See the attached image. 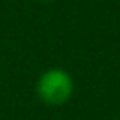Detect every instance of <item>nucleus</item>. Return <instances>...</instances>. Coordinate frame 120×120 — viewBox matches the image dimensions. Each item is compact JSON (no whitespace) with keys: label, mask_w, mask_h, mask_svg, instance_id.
<instances>
[{"label":"nucleus","mask_w":120,"mask_h":120,"mask_svg":"<svg viewBox=\"0 0 120 120\" xmlns=\"http://www.w3.org/2000/svg\"><path fill=\"white\" fill-rule=\"evenodd\" d=\"M35 94L46 106H64L74 94V79L65 69L49 67L39 74Z\"/></svg>","instance_id":"nucleus-1"},{"label":"nucleus","mask_w":120,"mask_h":120,"mask_svg":"<svg viewBox=\"0 0 120 120\" xmlns=\"http://www.w3.org/2000/svg\"><path fill=\"white\" fill-rule=\"evenodd\" d=\"M39 2H44V4H51V2H58V0H39Z\"/></svg>","instance_id":"nucleus-2"},{"label":"nucleus","mask_w":120,"mask_h":120,"mask_svg":"<svg viewBox=\"0 0 120 120\" xmlns=\"http://www.w3.org/2000/svg\"><path fill=\"white\" fill-rule=\"evenodd\" d=\"M118 2H120V0H118Z\"/></svg>","instance_id":"nucleus-3"}]
</instances>
